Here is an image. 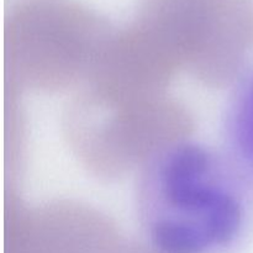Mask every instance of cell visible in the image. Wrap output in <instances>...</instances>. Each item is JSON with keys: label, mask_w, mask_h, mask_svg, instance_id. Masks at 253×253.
Returning <instances> with one entry per match:
<instances>
[{"label": "cell", "mask_w": 253, "mask_h": 253, "mask_svg": "<svg viewBox=\"0 0 253 253\" xmlns=\"http://www.w3.org/2000/svg\"><path fill=\"white\" fill-rule=\"evenodd\" d=\"M222 151L253 188V68L237 83L222 116Z\"/></svg>", "instance_id": "7a4b0ae2"}, {"label": "cell", "mask_w": 253, "mask_h": 253, "mask_svg": "<svg viewBox=\"0 0 253 253\" xmlns=\"http://www.w3.org/2000/svg\"><path fill=\"white\" fill-rule=\"evenodd\" d=\"M141 232L155 253H230L253 227V188L222 150L178 141L155 151L135 185Z\"/></svg>", "instance_id": "6da1fadb"}, {"label": "cell", "mask_w": 253, "mask_h": 253, "mask_svg": "<svg viewBox=\"0 0 253 253\" xmlns=\"http://www.w3.org/2000/svg\"><path fill=\"white\" fill-rule=\"evenodd\" d=\"M128 253H155V252H152L150 249H148V251H133V252H128Z\"/></svg>", "instance_id": "3957f363"}]
</instances>
